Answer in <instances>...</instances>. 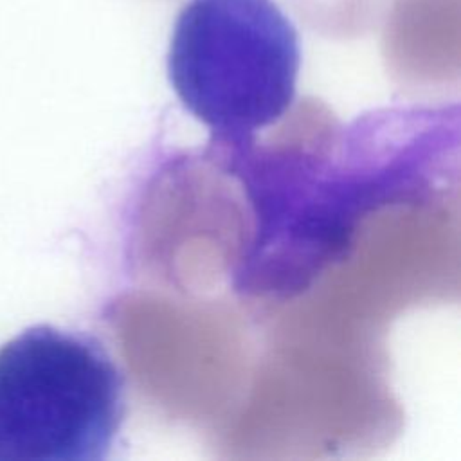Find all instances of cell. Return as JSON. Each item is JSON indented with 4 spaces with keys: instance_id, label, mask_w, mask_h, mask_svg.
Listing matches in <instances>:
<instances>
[{
    "instance_id": "obj_1",
    "label": "cell",
    "mask_w": 461,
    "mask_h": 461,
    "mask_svg": "<svg viewBox=\"0 0 461 461\" xmlns=\"http://www.w3.org/2000/svg\"><path fill=\"white\" fill-rule=\"evenodd\" d=\"M166 68L180 103L212 137L243 148L292 106L301 38L276 0H187Z\"/></svg>"
},
{
    "instance_id": "obj_2",
    "label": "cell",
    "mask_w": 461,
    "mask_h": 461,
    "mask_svg": "<svg viewBox=\"0 0 461 461\" xmlns=\"http://www.w3.org/2000/svg\"><path fill=\"white\" fill-rule=\"evenodd\" d=\"M124 376L95 337L36 324L0 346V461H104Z\"/></svg>"
}]
</instances>
